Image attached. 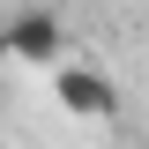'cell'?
<instances>
[{"label": "cell", "instance_id": "7a4b0ae2", "mask_svg": "<svg viewBox=\"0 0 149 149\" xmlns=\"http://www.w3.org/2000/svg\"><path fill=\"white\" fill-rule=\"evenodd\" d=\"M52 104L67 112V119H119V90H112L97 67H52Z\"/></svg>", "mask_w": 149, "mask_h": 149}, {"label": "cell", "instance_id": "6da1fadb", "mask_svg": "<svg viewBox=\"0 0 149 149\" xmlns=\"http://www.w3.org/2000/svg\"><path fill=\"white\" fill-rule=\"evenodd\" d=\"M0 60H15V67H67V30H60L52 8H15V15L0 22Z\"/></svg>", "mask_w": 149, "mask_h": 149}]
</instances>
